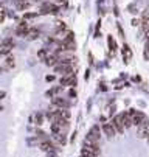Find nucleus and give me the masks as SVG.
<instances>
[{
    "instance_id": "nucleus-1",
    "label": "nucleus",
    "mask_w": 149,
    "mask_h": 157,
    "mask_svg": "<svg viewBox=\"0 0 149 157\" xmlns=\"http://www.w3.org/2000/svg\"><path fill=\"white\" fill-rule=\"evenodd\" d=\"M127 114L132 117V123H134V126H137V128H138L143 121H146V115L143 114V112L137 110V109H129V110H127Z\"/></svg>"
},
{
    "instance_id": "nucleus-2",
    "label": "nucleus",
    "mask_w": 149,
    "mask_h": 157,
    "mask_svg": "<svg viewBox=\"0 0 149 157\" xmlns=\"http://www.w3.org/2000/svg\"><path fill=\"white\" fill-rule=\"evenodd\" d=\"M54 72H56V73H61L62 76H65V75H72V73H73V64L59 62V64L54 67Z\"/></svg>"
},
{
    "instance_id": "nucleus-3",
    "label": "nucleus",
    "mask_w": 149,
    "mask_h": 157,
    "mask_svg": "<svg viewBox=\"0 0 149 157\" xmlns=\"http://www.w3.org/2000/svg\"><path fill=\"white\" fill-rule=\"evenodd\" d=\"M99 126H93L90 131H89V134H87V137H86V142H90V143H96L98 145V142H99Z\"/></svg>"
},
{
    "instance_id": "nucleus-4",
    "label": "nucleus",
    "mask_w": 149,
    "mask_h": 157,
    "mask_svg": "<svg viewBox=\"0 0 149 157\" xmlns=\"http://www.w3.org/2000/svg\"><path fill=\"white\" fill-rule=\"evenodd\" d=\"M14 47V40L13 39H3L2 40V45H0V53H2V56H6Z\"/></svg>"
},
{
    "instance_id": "nucleus-5",
    "label": "nucleus",
    "mask_w": 149,
    "mask_h": 157,
    "mask_svg": "<svg viewBox=\"0 0 149 157\" xmlns=\"http://www.w3.org/2000/svg\"><path fill=\"white\" fill-rule=\"evenodd\" d=\"M137 136L140 139H147L149 137V121H143L138 128H137Z\"/></svg>"
},
{
    "instance_id": "nucleus-6",
    "label": "nucleus",
    "mask_w": 149,
    "mask_h": 157,
    "mask_svg": "<svg viewBox=\"0 0 149 157\" xmlns=\"http://www.w3.org/2000/svg\"><path fill=\"white\" fill-rule=\"evenodd\" d=\"M58 11H59V8L54 3H50V2H47L40 6V14H56Z\"/></svg>"
},
{
    "instance_id": "nucleus-7",
    "label": "nucleus",
    "mask_w": 149,
    "mask_h": 157,
    "mask_svg": "<svg viewBox=\"0 0 149 157\" xmlns=\"http://www.w3.org/2000/svg\"><path fill=\"white\" fill-rule=\"evenodd\" d=\"M110 123L114 124V128H115L117 134H123V132L126 131V128H124V124H123V121H121V115H117V117H114V120H112Z\"/></svg>"
},
{
    "instance_id": "nucleus-8",
    "label": "nucleus",
    "mask_w": 149,
    "mask_h": 157,
    "mask_svg": "<svg viewBox=\"0 0 149 157\" xmlns=\"http://www.w3.org/2000/svg\"><path fill=\"white\" fill-rule=\"evenodd\" d=\"M28 31H30V27H28V24H27L25 20L20 22V24L17 25V28H16V34L17 36H22V37H25L28 34Z\"/></svg>"
},
{
    "instance_id": "nucleus-9",
    "label": "nucleus",
    "mask_w": 149,
    "mask_h": 157,
    "mask_svg": "<svg viewBox=\"0 0 149 157\" xmlns=\"http://www.w3.org/2000/svg\"><path fill=\"white\" fill-rule=\"evenodd\" d=\"M61 86H76V76L72 73V75H65V76H62L61 78Z\"/></svg>"
},
{
    "instance_id": "nucleus-10",
    "label": "nucleus",
    "mask_w": 149,
    "mask_h": 157,
    "mask_svg": "<svg viewBox=\"0 0 149 157\" xmlns=\"http://www.w3.org/2000/svg\"><path fill=\"white\" fill-rule=\"evenodd\" d=\"M53 106L61 107V109H69V107H70V103H69V101H65L64 98L54 97V98H53Z\"/></svg>"
},
{
    "instance_id": "nucleus-11",
    "label": "nucleus",
    "mask_w": 149,
    "mask_h": 157,
    "mask_svg": "<svg viewBox=\"0 0 149 157\" xmlns=\"http://www.w3.org/2000/svg\"><path fill=\"white\" fill-rule=\"evenodd\" d=\"M131 59H132V52H131V47L129 45H123V61L126 62V64H129L131 62Z\"/></svg>"
},
{
    "instance_id": "nucleus-12",
    "label": "nucleus",
    "mask_w": 149,
    "mask_h": 157,
    "mask_svg": "<svg viewBox=\"0 0 149 157\" xmlns=\"http://www.w3.org/2000/svg\"><path fill=\"white\" fill-rule=\"evenodd\" d=\"M14 65H16L14 58L13 56H6V59L3 61V65H2V70H13Z\"/></svg>"
},
{
    "instance_id": "nucleus-13",
    "label": "nucleus",
    "mask_w": 149,
    "mask_h": 157,
    "mask_svg": "<svg viewBox=\"0 0 149 157\" xmlns=\"http://www.w3.org/2000/svg\"><path fill=\"white\" fill-rule=\"evenodd\" d=\"M39 148H40L42 151H47V152H53V151H54V145H53L50 140L40 142V143H39Z\"/></svg>"
},
{
    "instance_id": "nucleus-14",
    "label": "nucleus",
    "mask_w": 149,
    "mask_h": 157,
    "mask_svg": "<svg viewBox=\"0 0 149 157\" xmlns=\"http://www.w3.org/2000/svg\"><path fill=\"white\" fill-rule=\"evenodd\" d=\"M102 131H104V134H106L107 137H114L115 134H117V131H115V128H114L112 123H106V124L102 126Z\"/></svg>"
},
{
    "instance_id": "nucleus-15",
    "label": "nucleus",
    "mask_w": 149,
    "mask_h": 157,
    "mask_svg": "<svg viewBox=\"0 0 149 157\" xmlns=\"http://www.w3.org/2000/svg\"><path fill=\"white\" fill-rule=\"evenodd\" d=\"M121 115V121H123V124H124V128L127 129V128H131V126H134V123H132V117L127 114V112H124V114H120Z\"/></svg>"
},
{
    "instance_id": "nucleus-16",
    "label": "nucleus",
    "mask_w": 149,
    "mask_h": 157,
    "mask_svg": "<svg viewBox=\"0 0 149 157\" xmlns=\"http://www.w3.org/2000/svg\"><path fill=\"white\" fill-rule=\"evenodd\" d=\"M140 24H141L143 31H146V30H147V24H149V13H147V11H143V16H141Z\"/></svg>"
},
{
    "instance_id": "nucleus-17",
    "label": "nucleus",
    "mask_w": 149,
    "mask_h": 157,
    "mask_svg": "<svg viewBox=\"0 0 149 157\" xmlns=\"http://www.w3.org/2000/svg\"><path fill=\"white\" fill-rule=\"evenodd\" d=\"M25 37H27V39H30V40L37 39V37H39V30H34V28H33V30H30V31H28V34H27Z\"/></svg>"
},
{
    "instance_id": "nucleus-18",
    "label": "nucleus",
    "mask_w": 149,
    "mask_h": 157,
    "mask_svg": "<svg viewBox=\"0 0 149 157\" xmlns=\"http://www.w3.org/2000/svg\"><path fill=\"white\" fill-rule=\"evenodd\" d=\"M48 56H50V55H48V52H47L45 48H42V50H39V52H37V58H39L40 61H47V59H48Z\"/></svg>"
},
{
    "instance_id": "nucleus-19",
    "label": "nucleus",
    "mask_w": 149,
    "mask_h": 157,
    "mask_svg": "<svg viewBox=\"0 0 149 157\" xmlns=\"http://www.w3.org/2000/svg\"><path fill=\"white\" fill-rule=\"evenodd\" d=\"M143 58L144 61H149V40L144 42V48H143Z\"/></svg>"
},
{
    "instance_id": "nucleus-20",
    "label": "nucleus",
    "mask_w": 149,
    "mask_h": 157,
    "mask_svg": "<svg viewBox=\"0 0 149 157\" xmlns=\"http://www.w3.org/2000/svg\"><path fill=\"white\" fill-rule=\"evenodd\" d=\"M54 139H56L59 143H62V145L67 142V140H65V136H64V134H59V136H54Z\"/></svg>"
},
{
    "instance_id": "nucleus-21",
    "label": "nucleus",
    "mask_w": 149,
    "mask_h": 157,
    "mask_svg": "<svg viewBox=\"0 0 149 157\" xmlns=\"http://www.w3.org/2000/svg\"><path fill=\"white\" fill-rule=\"evenodd\" d=\"M34 17H37V13H25V14H24V20H27V19H34Z\"/></svg>"
},
{
    "instance_id": "nucleus-22",
    "label": "nucleus",
    "mask_w": 149,
    "mask_h": 157,
    "mask_svg": "<svg viewBox=\"0 0 149 157\" xmlns=\"http://www.w3.org/2000/svg\"><path fill=\"white\" fill-rule=\"evenodd\" d=\"M56 28L61 31V30H65V24H64V22H61V20H58L56 22Z\"/></svg>"
},
{
    "instance_id": "nucleus-23",
    "label": "nucleus",
    "mask_w": 149,
    "mask_h": 157,
    "mask_svg": "<svg viewBox=\"0 0 149 157\" xmlns=\"http://www.w3.org/2000/svg\"><path fill=\"white\" fill-rule=\"evenodd\" d=\"M5 17H6V8L5 6H2V16H0V22H5Z\"/></svg>"
},
{
    "instance_id": "nucleus-24",
    "label": "nucleus",
    "mask_w": 149,
    "mask_h": 157,
    "mask_svg": "<svg viewBox=\"0 0 149 157\" xmlns=\"http://www.w3.org/2000/svg\"><path fill=\"white\" fill-rule=\"evenodd\" d=\"M109 47H110V50H112V53H114V50H115V40H114L112 37H109Z\"/></svg>"
},
{
    "instance_id": "nucleus-25",
    "label": "nucleus",
    "mask_w": 149,
    "mask_h": 157,
    "mask_svg": "<svg viewBox=\"0 0 149 157\" xmlns=\"http://www.w3.org/2000/svg\"><path fill=\"white\" fill-rule=\"evenodd\" d=\"M69 97L76 98V90H75V89H70V90H69Z\"/></svg>"
},
{
    "instance_id": "nucleus-26",
    "label": "nucleus",
    "mask_w": 149,
    "mask_h": 157,
    "mask_svg": "<svg viewBox=\"0 0 149 157\" xmlns=\"http://www.w3.org/2000/svg\"><path fill=\"white\" fill-rule=\"evenodd\" d=\"M36 124H42V115L40 114L36 115Z\"/></svg>"
},
{
    "instance_id": "nucleus-27",
    "label": "nucleus",
    "mask_w": 149,
    "mask_h": 157,
    "mask_svg": "<svg viewBox=\"0 0 149 157\" xmlns=\"http://www.w3.org/2000/svg\"><path fill=\"white\" fill-rule=\"evenodd\" d=\"M138 24H140V22H138V20H137V19H134V20H132V25H134V27H137V25H138Z\"/></svg>"
},
{
    "instance_id": "nucleus-28",
    "label": "nucleus",
    "mask_w": 149,
    "mask_h": 157,
    "mask_svg": "<svg viewBox=\"0 0 149 157\" xmlns=\"http://www.w3.org/2000/svg\"><path fill=\"white\" fill-rule=\"evenodd\" d=\"M53 79H54L53 75H48V76H47V81H53Z\"/></svg>"
},
{
    "instance_id": "nucleus-29",
    "label": "nucleus",
    "mask_w": 149,
    "mask_h": 157,
    "mask_svg": "<svg viewBox=\"0 0 149 157\" xmlns=\"http://www.w3.org/2000/svg\"><path fill=\"white\" fill-rule=\"evenodd\" d=\"M56 2H58V3H64V2H65V0H56Z\"/></svg>"
},
{
    "instance_id": "nucleus-30",
    "label": "nucleus",
    "mask_w": 149,
    "mask_h": 157,
    "mask_svg": "<svg viewBox=\"0 0 149 157\" xmlns=\"http://www.w3.org/2000/svg\"><path fill=\"white\" fill-rule=\"evenodd\" d=\"M146 140H147V143H149V137H147V139H146Z\"/></svg>"
}]
</instances>
